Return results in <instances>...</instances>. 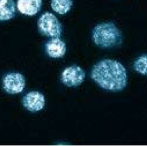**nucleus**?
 I'll use <instances>...</instances> for the list:
<instances>
[{"label":"nucleus","mask_w":147,"mask_h":146,"mask_svg":"<svg viewBox=\"0 0 147 146\" xmlns=\"http://www.w3.org/2000/svg\"><path fill=\"white\" fill-rule=\"evenodd\" d=\"M40 32L51 38H60L62 34V25L53 14L45 12L42 14L38 22Z\"/></svg>","instance_id":"3"},{"label":"nucleus","mask_w":147,"mask_h":146,"mask_svg":"<svg viewBox=\"0 0 147 146\" xmlns=\"http://www.w3.org/2000/svg\"><path fill=\"white\" fill-rule=\"evenodd\" d=\"M16 14V6L14 0H0V21L10 20Z\"/></svg>","instance_id":"9"},{"label":"nucleus","mask_w":147,"mask_h":146,"mask_svg":"<svg viewBox=\"0 0 147 146\" xmlns=\"http://www.w3.org/2000/svg\"><path fill=\"white\" fill-rule=\"evenodd\" d=\"M42 0H18V11L26 16H34L40 11Z\"/></svg>","instance_id":"8"},{"label":"nucleus","mask_w":147,"mask_h":146,"mask_svg":"<svg viewBox=\"0 0 147 146\" xmlns=\"http://www.w3.org/2000/svg\"><path fill=\"white\" fill-rule=\"evenodd\" d=\"M47 54L53 58H60L66 52V45L60 38H53L45 45Z\"/></svg>","instance_id":"7"},{"label":"nucleus","mask_w":147,"mask_h":146,"mask_svg":"<svg viewBox=\"0 0 147 146\" xmlns=\"http://www.w3.org/2000/svg\"><path fill=\"white\" fill-rule=\"evenodd\" d=\"M72 0H51V7L54 11L64 15L69 11L73 6Z\"/></svg>","instance_id":"10"},{"label":"nucleus","mask_w":147,"mask_h":146,"mask_svg":"<svg viewBox=\"0 0 147 146\" xmlns=\"http://www.w3.org/2000/svg\"><path fill=\"white\" fill-rule=\"evenodd\" d=\"M25 85V78L20 73H9L3 79V88L7 93L11 94H16L22 92Z\"/></svg>","instance_id":"5"},{"label":"nucleus","mask_w":147,"mask_h":146,"mask_svg":"<svg viewBox=\"0 0 147 146\" xmlns=\"http://www.w3.org/2000/svg\"><path fill=\"white\" fill-rule=\"evenodd\" d=\"M92 40L97 46L105 48L120 45L123 42L122 34L112 22L100 23L92 31Z\"/></svg>","instance_id":"2"},{"label":"nucleus","mask_w":147,"mask_h":146,"mask_svg":"<svg viewBox=\"0 0 147 146\" xmlns=\"http://www.w3.org/2000/svg\"><path fill=\"white\" fill-rule=\"evenodd\" d=\"M23 106L29 111L36 112L45 105V96L38 91H31L23 97Z\"/></svg>","instance_id":"6"},{"label":"nucleus","mask_w":147,"mask_h":146,"mask_svg":"<svg viewBox=\"0 0 147 146\" xmlns=\"http://www.w3.org/2000/svg\"><path fill=\"white\" fill-rule=\"evenodd\" d=\"M91 76L102 89L111 91L124 89L127 84V72L119 62L104 59L93 66Z\"/></svg>","instance_id":"1"},{"label":"nucleus","mask_w":147,"mask_h":146,"mask_svg":"<svg viewBox=\"0 0 147 146\" xmlns=\"http://www.w3.org/2000/svg\"><path fill=\"white\" fill-rule=\"evenodd\" d=\"M85 77V72L82 68L72 66L63 71L61 79L62 83L68 87H77L84 82Z\"/></svg>","instance_id":"4"},{"label":"nucleus","mask_w":147,"mask_h":146,"mask_svg":"<svg viewBox=\"0 0 147 146\" xmlns=\"http://www.w3.org/2000/svg\"><path fill=\"white\" fill-rule=\"evenodd\" d=\"M136 72L143 76H147V54L138 56L134 62Z\"/></svg>","instance_id":"11"}]
</instances>
